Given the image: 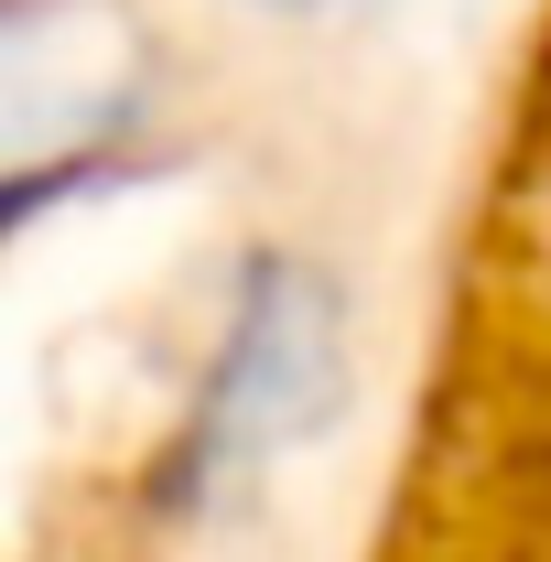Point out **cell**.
Instances as JSON below:
<instances>
[{"instance_id":"6da1fadb","label":"cell","mask_w":551,"mask_h":562,"mask_svg":"<svg viewBox=\"0 0 551 562\" xmlns=\"http://www.w3.org/2000/svg\"><path fill=\"white\" fill-rule=\"evenodd\" d=\"M336 401V303L303 271H281L249 292L238 336L206 379V465H260L292 432H314Z\"/></svg>"},{"instance_id":"7a4b0ae2","label":"cell","mask_w":551,"mask_h":562,"mask_svg":"<svg viewBox=\"0 0 551 562\" xmlns=\"http://www.w3.org/2000/svg\"><path fill=\"white\" fill-rule=\"evenodd\" d=\"M281 11H314V0H281Z\"/></svg>"}]
</instances>
